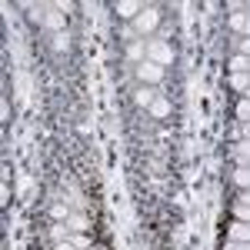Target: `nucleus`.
I'll return each instance as SVG.
<instances>
[{"mask_svg": "<svg viewBox=\"0 0 250 250\" xmlns=\"http://www.w3.org/2000/svg\"><path fill=\"white\" fill-rule=\"evenodd\" d=\"M137 77H140V83H157L164 77V67L154 60H144V63H137Z\"/></svg>", "mask_w": 250, "mask_h": 250, "instance_id": "1", "label": "nucleus"}, {"mask_svg": "<svg viewBox=\"0 0 250 250\" xmlns=\"http://www.w3.org/2000/svg\"><path fill=\"white\" fill-rule=\"evenodd\" d=\"M157 20H160V10H154V7H144V10H140V17L134 20V27L140 30V34H150V30L157 27Z\"/></svg>", "mask_w": 250, "mask_h": 250, "instance_id": "2", "label": "nucleus"}, {"mask_svg": "<svg viewBox=\"0 0 250 250\" xmlns=\"http://www.w3.org/2000/svg\"><path fill=\"white\" fill-rule=\"evenodd\" d=\"M150 60L160 63V67H164V63H170V60H173L170 43H150Z\"/></svg>", "mask_w": 250, "mask_h": 250, "instance_id": "3", "label": "nucleus"}, {"mask_svg": "<svg viewBox=\"0 0 250 250\" xmlns=\"http://www.w3.org/2000/svg\"><path fill=\"white\" fill-rule=\"evenodd\" d=\"M140 10H144V7L134 3V0H120V3H117V17H124V20H137Z\"/></svg>", "mask_w": 250, "mask_h": 250, "instance_id": "4", "label": "nucleus"}, {"mask_svg": "<svg viewBox=\"0 0 250 250\" xmlns=\"http://www.w3.org/2000/svg\"><path fill=\"white\" fill-rule=\"evenodd\" d=\"M230 240H237V244H250V224L233 220L230 224Z\"/></svg>", "mask_w": 250, "mask_h": 250, "instance_id": "5", "label": "nucleus"}, {"mask_svg": "<svg viewBox=\"0 0 250 250\" xmlns=\"http://www.w3.org/2000/svg\"><path fill=\"white\" fill-rule=\"evenodd\" d=\"M233 184H237L240 190H250V164H240V167L233 170Z\"/></svg>", "mask_w": 250, "mask_h": 250, "instance_id": "6", "label": "nucleus"}, {"mask_svg": "<svg viewBox=\"0 0 250 250\" xmlns=\"http://www.w3.org/2000/svg\"><path fill=\"white\" fill-rule=\"evenodd\" d=\"M67 227H70V230H77V233H87V230H90V220H87L83 213H70Z\"/></svg>", "mask_w": 250, "mask_h": 250, "instance_id": "7", "label": "nucleus"}, {"mask_svg": "<svg viewBox=\"0 0 250 250\" xmlns=\"http://www.w3.org/2000/svg\"><path fill=\"white\" fill-rule=\"evenodd\" d=\"M233 160H237V167H240V164H250V140H240V144L233 147Z\"/></svg>", "mask_w": 250, "mask_h": 250, "instance_id": "8", "label": "nucleus"}, {"mask_svg": "<svg viewBox=\"0 0 250 250\" xmlns=\"http://www.w3.org/2000/svg\"><path fill=\"white\" fill-rule=\"evenodd\" d=\"M233 114H237V120H240V124H250V100H247V97H240V100H237Z\"/></svg>", "mask_w": 250, "mask_h": 250, "instance_id": "9", "label": "nucleus"}, {"mask_svg": "<svg viewBox=\"0 0 250 250\" xmlns=\"http://www.w3.org/2000/svg\"><path fill=\"white\" fill-rule=\"evenodd\" d=\"M50 217H54V220H57V224H67V220H70V210H67V204H50Z\"/></svg>", "mask_w": 250, "mask_h": 250, "instance_id": "10", "label": "nucleus"}, {"mask_svg": "<svg viewBox=\"0 0 250 250\" xmlns=\"http://www.w3.org/2000/svg\"><path fill=\"white\" fill-rule=\"evenodd\" d=\"M134 100H137V107H150V104H154V90L144 83V87H140V90L134 94Z\"/></svg>", "mask_w": 250, "mask_h": 250, "instance_id": "11", "label": "nucleus"}, {"mask_svg": "<svg viewBox=\"0 0 250 250\" xmlns=\"http://www.w3.org/2000/svg\"><path fill=\"white\" fill-rule=\"evenodd\" d=\"M230 87H233V90H240V94H247L250 74H230Z\"/></svg>", "mask_w": 250, "mask_h": 250, "instance_id": "12", "label": "nucleus"}, {"mask_svg": "<svg viewBox=\"0 0 250 250\" xmlns=\"http://www.w3.org/2000/svg\"><path fill=\"white\" fill-rule=\"evenodd\" d=\"M230 70H233V74H247V70H250V57H244V54L230 57Z\"/></svg>", "mask_w": 250, "mask_h": 250, "instance_id": "13", "label": "nucleus"}, {"mask_svg": "<svg viewBox=\"0 0 250 250\" xmlns=\"http://www.w3.org/2000/svg\"><path fill=\"white\" fill-rule=\"evenodd\" d=\"M43 23L54 27V30H60V27H63V14H60V10H47V20H43ZM60 34H63V30H60Z\"/></svg>", "mask_w": 250, "mask_h": 250, "instance_id": "14", "label": "nucleus"}, {"mask_svg": "<svg viewBox=\"0 0 250 250\" xmlns=\"http://www.w3.org/2000/svg\"><path fill=\"white\" fill-rule=\"evenodd\" d=\"M233 217L244 220V224H250V204H240V200H237V204H233Z\"/></svg>", "mask_w": 250, "mask_h": 250, "instance_id": "15", "label": "nucleus"}, {"mask_svg": "<svg viewBox=\"0 0 250 250\" xmlns=\"http://www.w3.org/2000/svg\"><path fill=\"white\" fill-rule=\"evenodd\" d=\"M67 240H70L77 250H87V247H90V233H74V237H67Z\"/></svg>", "mask_w": 250, "mask_h": 250, "instance_id": "16", "label": "nucleus"}, {"mask_svg": "<svg viewBox=\"0 0 250 250\" xmlns=\"http://www.w3.org/2000/svg\"><path fill=\"white\" fill-rule=\"evenodd\" d=\"M150 114L154 117H167L170 114V104H167V100H154V104H150Z\"/></svg>", "mask_w": 250, "mask_h": 250, "instance_id": "17", "label": "nucleus"}, {"mask_svg": "<svg viewBox=\"0 0 250 250\" xmlns=\"http://www.w3.org/2000/svg\"><path fill=\"white\" fill-rule=\"evenodd\" d=\"M50 240H67V224H50Z\"/></svg>", "mask_w": 250, "mask_h": 250, "instance_id": "18", "label": "nucleus"}, {"mask_svg": "<svg viewBox=\"0 0 250 250\" xmlns=\"http://www.w3.org/2000/svg\"><path fill=\"white\" fill-rule=\"evenodd\" d=\"M230 27H233V30H244V27H247V14H240V10L230 14Z\"/></svg>", "mask_w": 250, "mask_h": 250, "instance_id": "19", "label": "nucleus"}, {"mask_svg": "<svg viewBox=\"0 0 250 250\" xmlns=\"http://www.w3.org/2000/svg\"><path fill=\"white\" fill-rule=\"evenodd\" d=\"M67 47H70L67 34H54V50H67Z\"/></svg>", "mask_w": 250, "mask_h": 250, "instance_id": "20", "label": "nucleus"}, {"mask_svg": "<svg viewBox=\"0 0 250 250\" xmlns=\"http://www.w3.org/2000/svg\"><path fill=\"white\" fill-rule=\"evenodd\" d=\"M127 57H130V60H140V57H144V47H140V43H130V50H127Z\"/></svg>", "mask_w": 250, "mask_h": 250, "instance_id": "21", "label": "nucleus"}, {"mask_svg": "<svg viewBox=\"0 0 250 250\" xmlns=\"http://www.w3.org/2000/svg\"><path fill=\"white\" fill-rule=\"evenodd\" d=\"M54 250H77V247H74L70 240H57V244H54Z\"/></svg>", "mask_w": 250, "mask_h": 250, "instance_id": "22", "label": "nucleus"}, {"mask_svg": "<svg viewBox=\"0 0 250 250\" xmlns=\"http://www.w3.org/2000/svg\"><path fill=\"white\" fill-rule=\"evenodd\" d=\"M240 54H244V57H250V37H244V43H240Z\"/></svg>", "mask_w": 250, "mask_h": 250, "instance_id": "23", "label": "nucleus"}, {"mask_svg": "<svg viewBox=\"0 0 250 250\" xmlns=\"http://www.w3.org/2000/svg\"><path fill=\"white\" fill-rule=\"evenodd\" d=\"M240 204H250V190H240V197H237Z\"/></svg>", "mask_w": 250, "mask_h": 250, "instance_id": "24", "label": "nucleus"}, {"mask_svg": "<svg viewBox=\"0 0 250 250\" xmlns=\"http://www.w3.org/2000/svg\"><path fill=\"white\" fill-rule=\"evenodd\" d=\"M244 34L250 37V10H247V27H244Z\"/></svg>", "mask_w": 250, "mask_h": 250, "instance_id": "25", "label": "nucleus"}, {"mask_svg": "<svg viewBox=\"0 0 250 250\" xmlns=\"http://www.w3.org/2000/svg\"><path fill=\"white\" fill-rule=\"evenodd\" d=\"M244 97H247V100H250V87H247V94H244Z\"/></svg>", "mask_w": 250, "mask_h": 250, "instance_id": "26", "label": "nucleus"}]
</instances>
